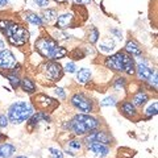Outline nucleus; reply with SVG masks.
<instances>
[{
  "instance_id": "15",
  "label": "nucleus",
  "mask_w": 158,
  "mask_h": 158,
  "mask_svg": "<svg viewBox=\"0 0 158 158\" xmlns=\"http://www.w3.org/2000/svg\"><path fill=\"white\" fill-rule=\"evenodd\" d=\"M90 79H91V71L88 70V69H86V67L81 69V70L77 73V81L79 83H82V85L87 83Z\"/></svg>"
},
{
  "instance_id": "36",
  "label": "nucleus",
  "mask_w": 158,
  "mask_h": 158,
  "mask_svg": "<svg viewBox=\"0 0 158 158\" xmlns=\"http://www.w3.org/2000/svg\"><path fill=\"white\" fill-rule=\"evenodd\" d=\"M69 146H70L71 149H75V150H79V149H81V144H79L78 141H70Z\"/></svg>"
},
{
  "instance_id": "27",
  "label": "nucleus",
  "mask_w": 158,
  "mask_h": 158,
  "mask_svg": "<svg viewBox=\"0 0 158 158\" xmlns=\"http://www.w3.org/2000/svg\"><path fill=\"white\" fill-rule=\"evenodd\" d=\"M102 106L103 107H107V106H112L113 107V106H116V99L113 96H108L102 102Z\"/></svg>"
},
{
  "instance_id": "13",
  "label": "nucleus",
  "mask_w": 158,
  "mask_h": 158,
  "mask_svg": "<svg viewBox=\"0 0 158 158\" xmlns=\"http://www.w3.org/2000/svg\"><path fill=\"white\" fill-rule=\"evenodd\" d=\"M73 21V15L71 13H63L61 16H58L57 20V27L61 28V29H65L71 24Z\"/></svg>"
},
{
  "instance_id": "40",
  "label": "nucleus",
  "mask_w": 158,
  "mask_h": 158,
  "mask_svg": "<svg viewBox=\"0 0 158 158\" xmlns=\"http://www.w3.org/2000/svg\"><path fill=\"white\" fill-rule=\"evenodd\" d=\"M3 49H4V42L0 40V50H3Z\"/></svg>"
},
{
  "instance_id": "35",
  "label": "nucleus",
  "mask_w": 158,
  "mask_h": 158,
  "mask_svg": "<svg viewBox=\"0 0 158 158\" xmlns=\"http://www.w3.org/2000/svg\"><path fill=\"white\" fill-rule=\"evenodd\" d=\"M34 2H36V4L38 7H48L49 6V0H34Z\"/></svg>"
},
{
  "instance_id": "9",
  "label": "nucleus",
  "mask_w": 158,
  "mask_h": 158,
  "mask_svg": "<svg viewBox=\"0 0 158 158\" xmlns=\"http://www.w3.org/2000/svg\"><path fill=\"white\" fill-rule=\"evenodd\" d=\"M86 142H87V145L92 144V142H100V144H103V145H107V144L111 142V137L103 131H99V132L94 131V132L90 133V136L86 138Z\"/></svg>"
},
{
  "instance_id": "20",
  "label": "nucleus",
  "mask_w": 158,
  "mask_h": 158,
  "mask_svg": "<svg viewBox=\"0 0 158 158\" xmlns=\"http://www.w3.org/2000/svg\"><path fill=\"white\" fill-rule=\"evenodd\" d=\"M125 50L132 54V56H141V48L137 45V44L135 41H129L127 44V46H125Z\"/></svg>"
},
{
  "instance_id": "25",
  "label": "nucleus",
  "mask_w": 158,
  "mask_h": 158,
  "mask_svg": "<svg viewBox=\"0 0 158 158\" xmlns=\"http://www.w3.org/2000/svg\"><path fill=\"white\" fill-rule=\"evenodd\" d=\"M157 107H158L157 102H154V103H153V104H150L149 107L146 108L145 113H146L148 116H153V115H157Z\"/></svg>"
},
{
  "instance_id": "34",
  "label": "nucleus",
  "mask_w": 158,
  "mask_h": 158,
  "mask_svg": "<svg viewBox=\"0 0 158 158\" xmlns=\"http://www.w3.org/2000/svg\"><path fill=\"white\" fill-rule=\"evenodd\" d=\"M56 95L58 98H61V99H65L66 98V94H65V91H63V88H61V87H57L56 88Z\"/></svg>"
},
{
  "instance_id": "17",
  "label": "nucleus",
  "mask_w": 158,
  "mask_h": 158,
  "mask_svg": "<svg viewBox=\"0 0 158 158\" xmlns=\"http://www.w3.org/2000/svg\"><path fill=\"white\" fill-rule=\"evenodd\" d=\"M148 102V95L145 92H137L135 96H133V106H137V107H142Z\"/></svg>"
},
{
  "instance_id": "2",
  "label": "nucleus",
  "mask_w": 158,
  "mask_h": 158,
  "mask_svg": "<svg viewBox=\"0 0 158 158\" xmlns=\"http://www.w3.org/2000/svg\"><path fill=\"white\" fill-rule=\"evenodd\" d=\"M106 65H107V67L112 69V70L125 71L127 74H129V75H132V74L136 71V65H135L133 58L123 52H118L116 54H113V56H111L110 58H107Z\"/></svg>"
},
{
  "instance_id": "29",
  "label": "nucleus",
  "mask_w": 158,
  "mask_h": 158,
  "mask_svg": "<svg viewBox=\"0 0 158 158\" xmlns=\"http://www.w3.org/2000/svg\"><path fill=\"white\" fill-rule=\"evenodd\" d=\"M125 87V79L124 78H118L116 83H115V88L116 90H123Z\"/></svg>"
},
{
  "instance_id": "14",
  "label": "nucleus",
  "mask_w": 158,
  "mask_h": 158,
  "mask_svg": "<svg viewBox=\"0 0 158 158\" xmlns=\"http://www.w3.org/2000/svg\"><path fill=\"white\" fill-rule=\"evenodd\" d=\"M99 49L103 53H111L115 49V42H113L112 38H104L103 41L99 44Z\"/></svg>"
},
{
  "instance_id": "12",
  "label": "nucleus",
  "mask_w": 158,
  "mask_h": 158,
  "mask_svg": "<svg viewBox=\"0 0 158 158\" xmlns=\"http://www.w3.org/2000/svg\"><path fill=\"white\" fill-rule=\"evenodd\" d=\"M15 152H16V148L12 144H2L0 145V158H11Z\"/></svg>"
},
{
  "instance_id": "16",
  "label": "nucleus",
  "mask_w": 158,
  "mask_h": 158,
  "mask_svg": "<svg viewBox=\"0 0 158 158\" xmlns=\"http://www.w3.org/2000/svg\"><path fill=\"white\" fill-rule=\"evenodd\" d=\"M50 120V117H49L45 112H38L36 115H32L31 116V128L40 124L41 121H49Z\"/></svg>"
},
{
  "instance_id": "21",
  "label": "nucleus",
  "mask_w": 158,
  "mask_h": 158,
  "mask_svg": "<svg viewBox=\"0 0 158 158\" xmlns=\"http://www.w3.org/2000/svg\"><path fill=\"white\" fill-rule=\"evenodd\" d=\"M36 102H38L44 108H48V107H52V108H53V107H56V106H57L52 98H48V96H45V95H40V96H37Z\"/></svg>"
},
{
  "instance_id": "11",
  "label": "nucleus",
  "mask_w": 158,
  "mask_h": 158,
  "mask_svg": "<svg viewBox=\"0 0 158 158\" xmlns=\"http://www.w3.org/2000/svg\"><path fill=\"white\" fill-rule=\"evenodd\" d=\"M136 73H137L138 79H141V81H149L150 75L153 74V70L148 67L146 65H144V63H138L136 67Z\"/></svg>"
},
{
  "instance_id": "39",
  "label": "nucleus",
  "mask_w": 158,
  "mask_h": 158,
  "mask_svg": "<svg viewBox=\"0 0 158 158\" xmlns=\"http://www.w3.org/2000/svg\"><path fill=\"white\" fill-rule=\"evenodd\" d=\"M8 4V0H0V8L2 7H6Z\"/></svg>"
},
{
  "instance_id": "10",
  "label": "nucleus",
  "mask_w": 158,
  "mask_h": 158,
  "mask_svg": "<svg viewBox=\"0 0 158 158\" xmlns=\"http://www.w3.org/2000/svg\"><path fill=\"white\" fill-rule=\"evenodd\" d=\"M87 146H88V149H90L96 157H100V158L108 156V153H110V149H108V146L100 144V142H92V144L87 145Z\"/></svg>"
},
{
  "instance_id": "7",
  "label": "nucleus",
  "mask_w": 158,
  "mask_h": 158,
  "mask_svg": "<svg viewBox=\"0 0 158 158\" xmlns=\"http://www.w3.org/2000/svg\"><path fill=\"white\" fill-rule=\"evenodd\" d=\"M45 74L50 81H59L63 74L62 66L57 62H49L45 66Z\"/></svg>"
},
{
  "instance_id": "3",
  "label": "nucleus",
  "mask_w": 158,
  "mask_h": 158,
  "mask_svg": "<svg viewBox=\"0 0 158 158\" xmlns=\"http://www.w3.org/2000/svg\"><path fill=\"white\" fill-rule=\"evenodd\" d=\"M99 121L95 117L88 115H77L70 123V128L78 136H83L94 132L98 128Z\"/></svg>"
},
{
  "instance_id": "5",
  "label": "nucleus",
  "mask_w": 158,
  "mask_h": 158,
  "mask_svg": "<svg viewBox=\"0 0 158 158\" xmlns=\"http://www.w3.org/2000/svg\"><path fill=\"white\" fill-rule=\"evenodd\" d=\"M71 104L83 113H90L94 111L92 102L86 95H83V94H75L71 98Z\"/></svg>"
},
{
  "instance_id": "31",
  "label": "nucleus",
  "mask_w": 158,
  "mask_h": 158,
  "mask_svg": "<svg viewBox=\"0 0 158 158\" xmlns=\"http://www.w3.org/2000/svg\"><path fill=\"white\" fill-rule=\"evenodd\" d=\"M52 152V154L54 156V158H62L63 157V154H62V152L61 150H58V149H54V148H50V149H49Z\"/></svg>"
},
{
  "instance_id": "19",
  "label": "nucleus",
  "mask_w": 158,
  "mask_h": 158,
  "mask_svg": "<svg viewBox=\"0 0 158 158\" xmlns=\"http://www.w3.org/2000/svg\"><path fill=\"white\" fill-rule=\"evenodd\" d=\"M25 19H27V21H29L31 24H33V25H37V27H42V19L38 16V15L36 13H33V12H28L25 13Z\"/></svg>"
},
{
  "instance_id": "8",
  "label": "nucleus",
  "mask_w": 158,
  "mask_h": 158,
  "mask_svg": "<svg viewBox=\"0 0 158 158\" xmlns=\"http://www.w3.org/2000/svg\"><path fill=\"white\" fill-rule=\"evenodd\" d=\"M16 66V58L9 50H0V69H13Z\"/></svg>"
},
{
  "instance_id": "41",
  "label": "nucleus",
  "mask_w": 158,
  "mask_h": 158,
  "mask_svg": "<svg viewBox=\"0 0 158 158\" xmlns=\"http://www.w3.org/2000/svg\"><path fill=\"white\" fill-rule=\"evenodd\" d=\"M17 158H27V157H23V156H21V157H17Z\"/></svg>"
},
{
  "instance_id": "30",
  "label": "nucleus",
  "mask_w": 158,
  "mask_h": 158,
  "mask_svg": "<svg viewBox=\"0 0 158 158\" xmlns=\"http://www.w3.org/2000/svg\"><path fill=\"white\" fill-rule=\"evenodd\" d=\"M65 70H66L67 73H75V71H77L75 63H74V62H67L66 66H65Z\"/></svg>"
},
{
  "instance_id": "23",
  "label": "nucleus",
  "mask_w": 158,
  "mask_h": 158,
  "mask_svg": "<svg viewBox=\"0 0 158 158\" xmlns=\"http://www.w3.org/2000/svg\"><path fill=\"white\" fill-rule=\"evenodd\" d=\"M66 54H67V50H66L65 48H62V46H57L56 49H54L52 58H53V59H59V58L65 57Z\"/></svg>"
},
{
  "instance_id": "4",
  "label": "nucleus",
  "mask_w": 158,
  "mask_h": 158,
  "mask_svg": "<svg viewBox=\"0 0 158 158\" xmlns=\"http://www.w3.org/2000/svg\"><path fill=\"white\" fill-rule=\"evenodd\" d=\"M33 107L27 102H16L9 107L8 110V118L13 124H21L27 121L33 115Z\"/></svg>"
},
{
  "instance_id": "22",
  "label": "nucleus",
  "mask_w": 158,
  "mask_h": 158,
  "mask_svg": "<svg viewBox=\"0 0 158 158\" xmlns=\"http://www.w3.org/2000/svg\"><path fill=\"white\" fill-rule=\"evenodd\" d=\"M21 87H23V90L28 92V94H32L34 92V90H36V86H34V83L32 79H29V78H24L23 81H21Z\"/></svg>"
},
{
  "instance_id": "32",
  "label": "nucleus",
  "mask_w": 158,
  "mask_h": 158,
  "mask_svg": "<svg viewBox=\"0 0 158 158\" xmlns=\"http://www.w3.org/2000/svg\"><path fill=\"white\" fill-rule=\"evenodd\" d=\"M149 81L152 83V86H154V88H157V71H153V74L149 78Z\"/></svg>"
},
{
  "instance_id": "37",
  "label": "nucleus",
  "mask_w": 158,
  "mask_h": 158,
  "mask_svg": "<svg viewBox=\"0 0 158 158\" xmlns=\"http://www.w3.org/2000/svg\"><path fill=\"white\" fill-rule=\"evenodd\" d=\"M91 0H74V3H77V4H88Z\"/></svg>"
},
{
  "instance_id": "33",
  "label": "nucleus",
  "mask_w": 158,
  "mask_h": 158,
  "mask_svg": "<svg viewBox=\"0 0 158 158\" xmlns=\"http://www.w3.org/2000/svg\"><path fill=\"white\" fill-rule=\"evenodd\" d=\"M8 125V118L6 115H0V128H6Z\"/></svg>"
},
{
  "instance_id": "6",
  "label": "nucleus",
  "mask_w": 158,
  "mask_h": 158,
  "mask_svg": "<svg viewBox=\"0 0 158 158\" xmlns=\"http://www.w3.org/2000/svg\"><path fill=\"white\" fill-rule=\"evenodd\" d=\"M57 46H58L57 42L53 41V40L49 38V37H42L36 42L37 50L41 53L44 57H48V58H52L54 49H56Z\"/></svg>"
},
{
  "instance_id": "26",
  "label": "nucleus",
  "mask_w": 158,
  "mask_h": 158,
  "mask_svg": "<svg viewBox=\"0 0 158 158\" xmlns=\"http://www.w3.org/2000/svg\"><path fill=\"white\" fill-rule=\"evenodd\" d=\"M98 38H99V32H98V29L95 28H92L91 31H90V34H88V40H90V42H96L98 41Z\"/></svg>"
},
{
  "instance_id": "38",
  "label": "nucleus",
  "mask_w": 158,
  "mask_h": 158,
  "mask_svg": "<svg viewBox=\"0 0 158 158\" xmlns=\"http://www.w3.org/2000/svg\"><path fill=\"white\" fill-rule=\"evenodd\" d=\"M112 33H115V34H116V36H117L118 38H120V40L123 38V37H121V33H120V32H118V31H116V29H112Z\"/></svg>"
},
{
  "instance_id": "18",
  "label": "nucleus",
  "mask_w": 158,
  "mask_h": 158,
  "mask_svg": "<svg viewBox=\"0 0 158 158\" xmlns=\"http://www.w3.org/2000/svg\"><path fill=\"white\" fill-rule=\"evenodd\" d=\"M121 112L124 113L125 116L132 117V116H135V115H136V107L133 106L132 103L125 102V103H123V106H121Z\"/></svg>"
},
{
  "instance_id": "24",
  "label": "nucleus",
  "mask_w": 158,
  "mask_h": 158,
  "mask_svg": "<svg viewBox=\"0 0 158 158\" xmlns=\"http://www.w3.org/2000/svg\"><path fill=\"white\" fill-rule=\"evenodd\" d=\"M42 17H44V20H45V21L52 23L53 20L57 17V12L54 11V9H46V11H44Z\"/></svg>"
},
{
  "instance_id": "28",
  "label": "nucleus",
  "mask_w": 158,
  "mask_h": 158,
  "mask_svg": "<svg viewBox=\"0 0 158 158\" xmlns=\"http://www.w3.org/2000/svg\"><path fill=\"white\" fill-rule=\"evenodd\" d=\"M9 78V82H11V85H12V87H19L20 86V79H19V77L17 75H15V74H12V75H9L8 77Z\"/></svg>"
},
{
  "instance_id": "1",
  "label": "nucleus",
  "mask_w": 158,
  "mask_h": 158,
  "mask_svg": "<svg viewBox=\"0 0 158 158\" xmlns=\"http://www.w3.org/2000/svg\"><path fill=\"white\" fill-rule=\"evenodd\" d=\"M0 28H2V31L8 36V41L11 42L12 45L23 46L24 44L28 41L29 34L27 32V29H24L21 25H19V24L0 20Z\"/></svg>"
}]
</instances>
